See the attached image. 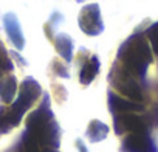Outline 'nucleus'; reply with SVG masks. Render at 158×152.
Here are the masks:
<instances>
[{
    "label": "nucleus",
    "mask_w": 158,
    "mask_h": 152,
    "mask_svg": "<svg viewBox=\"0 0 158 152\" xmlns=\"http://www.w3.org/2000/svg\"><path fill=\"white\" fill-rule=\"evenodd\" d=\"M99 73V59L96 56H92L81 68V73H79V81H81L82 86H89Z\"/></svg>",
    "instance_id": "10"
},
{
    "label": "nucleus",
    "mask_w": 158,
    "mask_h": 152,
    "mask_svg": "<svg viewBox=\"0 0 158 152\" xmlns=\"http://www.w3.org/2000/svg\"><path fill=\"white\" fill-rule=\"evenodd\" d=\"M77 146H79V149H81V152H87V149L82 146V143H81V141H77Z\"/></svg>",
    "instance_id": "16"
},
{
    "label": "nucleus",
    "mask_w": 158,
    "mask_h": 152,
    "mask_svg": "<svg viewBox=\"0 0 158 152\" xmlns=\"http://www.w3.org/2000/svg\"><path fill=\"white\" fill-rule=\"evenodd\" d=\"M3 23H5V30H6L11 42L14 44V47L17 50H22L23 45H25V39H23V34H22V30H20L17 17L10 13V14H6L3 17Z\"/></svg>",
    "instance_id": "9"
},
{
    "label": "nucleus",
    "mask_w": 158,
    "mask_h": 152,
    "mask_svg": "<svg viewBox=\"0 0 158 152\" xmlns=\"http://www.w3.org/2000/svg\"><path fill=\"white\" fill-rule=\"evenodd\" d=\"M28 137H31L36 143H39L42 147H51L57 149L59 146V127L54 121V116L50 110L48 98L44 99V103L36 109L28 118H27V132Z\"/></svg>",
    "instance_id": "1"
},
{
    "label": "nucleus",
    "mask_w": 158,
    "mask_h": 152,
    "mask_svg": "<svg viewBox=\"0 0 158 152\" xmlns=\"http://www.w3.org/2000/svg\"><path fill=\"white\" fill-rule=\"evenodd\" d=\"M107 133H109V127H107L104 123L98 121V120L90 121V124H89V127H87V132H85L87 138H89L90 141H93V143H98V141L104 140V138L107 137Z\"/></svg>",
    "instance_id": "12"
},
{
    "label": "nucleus",
    "mask_w": 158,
    "mask_h": 152,
    "mask_svg": "<svg viewBox=\"0 0 158 152\" xmlns=\"http://www.w3.org/2000/svg\"><path fill=\"white\" fill-rule=\"evenodd\" d=\"M123 152H156L147 132H132L123 141Z\"/></svg>",
    "instance_id": "7"
},
{
    "label": "nucleus",
    "mask_w": 158,
    "mask_h": 152,
    "mask_svg": "<svg viewBox=\"0 0 158 152\" xmlns=\"http://www.w3.org/2000/svg\"><path fill=\"white\" fill-rule=\"evenodd\" d=\"M110 82L121 95L127 96L129 99L136 101V103L143 101V92H141L139 84L136 82L135 76L130 71H127L123 65L113 67V70L110 73Z\"/></svg>",
    "instance_id": "4"
},
{
    "label": "nucleus",
    "mask_w": 158,
    "mask_h": 152,
    "mask_svg": "<svg viewBox=\"0 0 158 152\" xmlns=\"http://www.w3.org/2000/svg\"><path fill=\"white\" fill-rule=\"evenodd\" d=\"M54 45H56V50L57 53L67 61L70 62L73 59V40L67 36V34H59L54 40Z\"/></svg>",
    "instance_id": "13"
},
{
    "label": "nucleus",
    "mask_w": 158,
    "mask_h": 152,
    "mask_svg": "<svg viewBox=\"0 0 158 152\" xmlns=\"http://www.w3.org/2000/svg\"><path fill=\"white\" fill-rule=\"evenodd\" d=\"M115 132L118 135L126 133V132H129V133H132V132H147V124L135 112L118 113V115H115Z\"/></svg>",
    "instance_id": "6"
},
{
    "label": "nucleus",
    "mask_w": 158,
    "mask_h": 152,
    "mask_svg": "<svg viewBox=\"0 0 158 152\" xmlns=\"http://www.w3.org/2000/svg\"><path fill=\"white\" fill-rule=\"evenodd\" d=\"M146 34H147V39H149V42H150V45H152L153 53L158 56V22L153 23V25L147 30Z\"/></svg>",
    "instance_id": "14"
},
{
    "label": "nucleus",
    "mask_w": 158,
    "mask_h": 152,
    "mask_svg": "<svg viewBox=\"0 0 158 152\" xmlns=\"http://www.w3.org/2000/svg\"><path fill=\"white\" fill-rule=\"evenodd\" d=\"M118 59L127 71H130L133 76L143 78L152 62V51L146 37L143 34H135L127 39L119 48Z\"/></svg>",
    "instance_id": "2"
},
{
    "label": "nucleus",
    "mask_w": 158,
    "mask_h": 152,
    "mask_svg": "<svg viewBox=\"0 0 158 152\" xmlns=\"http://www.w3.org/2000/svg\"><path fill=\"white\" fill-rule=\"evenodd\" d=\"M40 93H42V89H40V86H39V82L36 79L27 78L22 82L17 99L11 104L10 109H3L10 127H14V126H17L20 123L23 113L37 101V98L40 96Z\"/></svg>",
    "instance_id": "3"
},
{
    "label": "nucleus",
    "mask_w": 158,
    "mask_h": 152,
    "mask_svg": "<svg viewBox=\"0 0 158 152\" xmlns=\"http://www.w3.org/2000/svg\"><path fill=\"white\" fill-rule=\"evenodd\" d=\"M17 92V82L14 76H6L0 79V98L3 103L10 104Z\"/></svg>",
    "instance_id": "11"
},
{
    "label": "nucleus",
    "mask_w": 158,
    "mask_h": 152,
    "mask_svg": "<svg viewBox=\"0 0 158 152\" xmlns=\"http://www.w3.org/2000/svg\"><path fill=\"white\" fill-rule=\"evenodd\" d=\"M79 28L89 36H98L104 30V23L101 19L99 5L90 3L85 5L79 13Z\"/></svg>",
    "instance_id": "5"
},
{
    "label": "nucleus",
    "mask_w": 158,
    "mask_h": 152,
    "mask_svg": "<svg viewBox=\"0 0 158 152\" xmlns=\"http://www.w3.org/2000/svg\"><path fill=\"white\" fill-rule=\"evenodd\" d=\"M109 107L110 110L118 115V113H129V112H141L144 107L143 104L136 103V101H132V99H126V98H121L115 93H110L109 95Z\"/></svg>",
    "instance_id": "8"
},
{
    "label": "nucleus",
    "mask_w": 158,
    "mask_h": 152,
    "mask_svg": "<svg viewBox=\"0 0 158 152\" xmlns=\"http://www.w3.org/2000/svg\"><path fill=\"white\" fill-rule=\"evenodd\" d=\"M11 68H13V64H11V61L8 59L6 51H5L2 42H0V76H2L3 71H10Z\"/></svg>",
    "instance_id": "15"
}]
</instances>
